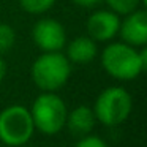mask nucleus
<instances>
[{"label":"nucleus","mask_w":147,"mask_h":147,"mask_svg":"<svg viewBox=\"0 0 147 147\" xmlns=\"http://www.w3.org/2000/svg\"><path fill=\"white\" fill-rule=\"evenodd\" d=\"M96 125V119L93 114V109L90 106H76L74 109L68 111L67 120H65V128H68L73 136L82 138L92 133V130Z\"/></svg>","instance_id":"nucleus-9"},{"label":"nucleus","mask_w":147,"mask_h":147,"mask_svg":"<svg viewBox=\"0 0 147 147\" xmlns=\"http://www.w3.org/2000/svg\"><path fill=\"white\" fill-rule=\"evenodd\" d=\"M101 67L117 81H133L147 68V49L123 41L109 43L101 52Z\"/></svg>","instance_id":"nucleus-1"},{"label":"nucleus","mask_w":147,"mask_h":147,"mask_svg":"<svg viewBox=\"0 0 147 147\" xmlns=\"http://www.w3.org/2000/svg\"><path fill=\"white\" fill-rule=\"evenodd\" d=\"M32 40L41 52H55L65 48L67 32L59 21L41 18L32 27Z\"/></svg>","instance_id":"nucleus-6"},{"label":"nucleus","mask_w":147,"mask_h":147,"mask_svg":"<svg viewBox=\"0 0 147 147\" xmlns=\"http://www.w3.org/2000/svg\"><path fill=\"white\" fill-rule=\"evenodd\" d=\"M87 33L96 43L111 41L119 33L120 16L112 10H98L92 13L87 19Z\"/></svg>","instance_id":"nucleus-7"},{"label":"nucleus","mask_w":147,"mask_h":147,"mask_svg":"<svg viewBox=\"0 0 147 147\" xmlns=\"http://www.w3.org/2000/svg\"><path fill=\"white\" fill-rule=\"evenodd\" d=\"M35 130L54 136L65 128L68 108L55 92H41L29 108Z\"/></svg>","instance_id":"nucleus-3"},{"label":"nucleus","mask_w":147,"mask_h":147,"mask_svg":"<svg viewBox=\"0 0 147 147\" xmlns=\"http://www.w3.org/2000/svg\"><path fill=\"white\" fill-rule=\"evenodd\" d=\"M74 147H109L108 142L105 139H101L100 136H95V134H87V136L78 138Z\"/></svg>","instance_id":"nucleus-14"},{"label":"nucleus","mask_w":147,"mask_h":147,"mask_svg":"<svg viewBox=\"0 0 147 147\" xmlns=\"http://www.w3.org/2000/svg\"><path fill=\"white\" fill-rule=\"evenodd\" d=\"M16 43V32L10 24L0 22V55L10 52Z\"/></svg>","instance_id":"nucleus-12"},{"label":"nucleus","mask_w":147,"mask_h":147,"mask_svg":"<svg viewBox=\"0 0 147 147\" xmlns=\"http://www.w3.org/2000/svg\"><path fill=\"white\" fill-rule=\"evenodd\" d=\"M65 46H67V52H65L67 59L71 63H76V65L90 63L92 60H95L96 54H98L96 41H93L89 35L76 36Z\"/></svg>","instance_id":"nucleus-10"},{"label":"nucleus","mask_w":147,"mask_h":147,"mask_svg":"<svg viewBox=\"0 0 147 147\" xmlns=\"http://www.w3.org/2000/svg\"><path fill=\"white\" fill-rule=\"evenodd\" d=\"M7 71H8V67H7V62H5V59L0 55V84L3 82L5 76H7Z\"/></svg>","instance_id":"nucleus-16"},{"label":"nucleus","mask_w":147,"mask_h":147,"mask_svg":"<svg viewBox=\"0 0 147 147\" xmlns=\"http://www.w3.org/2000/svg\"><path fill=\"white\" fill-rule=\"evenodd\" d=\"M55 0H19V5L26 13L45 14L54 7Z\"/></svg>","instance_id":"nucleus-13"},{"label":"nucleus","mask_w":147,"mask_h":147,"mask_svg":"<svg viewBox=\"0 0 147 147\" xmlns=\"http://www.w3.org/2000/svg\"><path fill=\"white\" fill-rule=\"evenodd\" d=\"M109 5V10L117 13L119 16H125V14L131 13V11L138 10L139 7H146L147 0H105Z\"/></svg>","instance_id":"nucleus-11"},{"label":"nucleus","mask_w":147,"mask_h":147,"mask_svg":"<svg viewBox=\"0 0 147 147\" xmlns=\"http://www.w3.org/2000/svg\"><path fill=\"white\" fill-rule=\"evenodd\" d=\"M35 133L29 108L11 105L0 111V142L10 147L26 146Z\"/></svg>","instance_id":"nucleus-5"},{"label":"nucleus","mask_w":147,"mask_h":147,"mask_svg":"<svg viewBox=\"0 0 147 147\" xmlns=\"http://www.w3.org/2000/svg\"><path fill=\"white\" fill-rule=\"evenodd\" d=\"M92 109L96 122L105 127H117L130 117L133 98L127 89L120 86H111L100 92Z\"/></svg>","instance_id":"nucleus-4"},{"label":"nucleus","mask_w":147,"mask_h":147,"mask_svg":"<svg viewBox=\"0 0 147 147\" xmlns=\"http://www.w3.org/2000/svg\"><path fill=\"white\" fill-rule=\"evenodd\" d=\"M73 2L81 8H93L95 5H98L101 0H73Z\"/></svg>","instance_id":"nucleus-15"},{"label":"nucleus","mask_w":147,"mask_h":147,"mask_svg":"<svg viewBox=\"0 0 147 147\" xmlns=\"http://www.w3.org/2000/svg\"><path fill=\"white\" fill-rule=\"evenodd\" d=\"M122 41L134 48H144L147 45V13L146 10H134L120 19L119 33Z\"/></svg>","instance_id":"nucleus-8"},{"label":"nucleus","mask_w":147,"mask_h":147,"mask_svg":"<svg viewBox=\"0 0 147 147\" xmlns=\"http://www.w3.org/2000/svg\"><path fill=\"white\" fill-rule=\"evenodd\" d=\"M32 81L41 92H57L71 76V62L60 51L43 52L30 68Z\"/></svg>","instance_id":"nucleus-2"}]
</instances>
